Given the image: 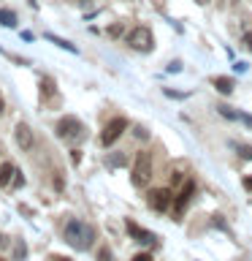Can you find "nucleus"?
Segmentation results:
<instances>
[{
	"mask_svg": "<svg viewBox=\"0 0 252 261\" xmlns=\"http://www.w3.org/2000/svg\"><path fill=\"white\" fill-rule=\"evenodd\" d=\"M233 147L239 150L241 158H249V161H252V147H247V144H233Z\"/></svg>",
	"mask_w": 252,
	"mask_h": 261,
	"instance_id": "nucleus-19",
	"label": "nucleus"
},
{
	"mask_svg": "<svg viewBox=\"0 0 252 261\" xmlns=\"http://www.w3.org/2000/svg\"><path fill=\"white\" fill-rule=\"evenodd\" d=\"M71 161L79 163V161H81V150H71Z\"/></svg>",
	"mask_w": 252,
	"mask_h": 261,
	"instance_id": "nucleus-27",
	"label": "nucleus"
},
{
	"mask_svg": "<svg viewBox=\"0 0 252 261\" xmlns=\"http://www.w3.org/2000/svg\"><path fill=\"white\" fill-rule=\"evenodd\" d=\"M241 44H244V49H247V52H252V33H244Z\"/></svg>",
	"mask_w": 252,
	"mask_h": 261,
	"instance_id": "nucleus-23",
	"label": "nucleus"
},
{
	"mask_svg": "<svg viewBox=\"0 0 252 261\" xmlns=\"http://www.w3.org/2000/svg\"><path fill=\"white\" fill-rule=\"evenodd\" d=\"M57 95V85L52 76H41V98L44 101H52V98Z\"/></svg>",
	"mask_w": 252,
	"mask_h": 261,
	"instance_id": "nucleus-10",
	"label": "nucleus"
},
{
	"mask_svg": "<svg viewBox=\"0 0 252 261\" xmlns=\"http://www.w3.org/2000/svg\"><path fill=\"white\" fill-rule=\"evenodd\" d=\"M14 174H16V166H14V163H8V161H3V163H0V188L11 185Z\"/></svg>",
	"mask_w": 252,
	"mask_h": 261,
	"instance_id": "nucleus-11",
	"label": "nucleus"
},
{
	"mask_svg": "<svg viewBox=\"0 0 252 261\" xmlns=\"http://www.w3.org/2000/svg\"><path fill=\"white\" fill-rule=\"evenodd\" d=\"M62 237L73 250H89L95 245V228L89 223H84V220H79V218H71L68 223H65Z\"/></svg>",
	"mask_w": 252,
	"mask_h": 261,
	"instance_id": "nucleus-1",
	"label": "nucleus"
},
{
	"mask_svg": "<svg viewBox=\"0 0 252 261\" xmlns=\"http://www.w3.org/2000/svg\"><path fill=\"white\" fill-rule=\"evenodd\" d=\"M195 3H198V6H206V3H209V0H195Z\"/></svg>",
	"mask_w": 252,
	"mask_h": 261,
	"instance_id": "nucleus-30",
	"label": "nucleus"
},
{
	"mask_svg": "<svg viewBox=\"0 0 252 261\" xmlns=\"http://www.w3.org/2000/svg\"><path fill=\"white\" fill-rule=\"evenodd\" d=\"M0 114H3V95H0Z\"/></svg>",
	"mask_w": 252,
	"mask_h": 261,
	"instance_id": "nucleus-31",
	"label": "nucleus"
},
{
	"mask_svg": "<svg viewBox=\"0 0 252 261\" xmlns=\"http://www.w3.org/2000/svg\"><path fill=\"white\" fill-rule=\"evenodd\" d=\"M130 261H152V253H136Z\"/></svg>",
	"mask_w": 252,
	"mask_h": 261,
	"instance_id": "nucleus-24",
	"label": "nucleus"
},
{
	"mask_svg": "<svg viewBox=\"0 0 252 261\" xmlns=\"http://www.w3.org/2000/svg\"><path fill=\"white\" fill-rule=\"evenodd\" d=\"M217 112L223 114V117H228V120H241V114L236 112V109H231V106H225V103H219V106H217Z\"/></svg>",
	"mask_w": 252,
	"mask_h": 261,
	"instance_id": "nucleus-17",
	"label": "nucleus"
},
{
	"mask_svg": "<svg viewBox=\"0 0 252 261\" xmlns=\"http://www.w3.org/2000/svg\"><path fill=\"white\" fill-rule=\"evenodd\" d=\"M211 85H214L217 93H223V95H231L233 93V82L228 79V76H214V79H211Z\"/></svg>",
	"mask_w": 252,
	"mask_h": 261,
	"instance_id": "nucleus-12",
	"label": "nucleus"
},
{
	"mask_svg": "<svg viewBox=\"0 0 252 261\" xmlns=\"http://www.w3.org/2000/svg\"><path fill=\"white\" fill-rule=\"evenodd\" d=\"M8 245H11V242H8V237H6L3 231H0V250H6V248H8Z\"/></svg>",
	"mask_w": 252,
	"mask_h": 261,
	"instance_id": "nucleus-26",
	"label": "nucleus"
},
{
	"mask_svg": "<svg viewBox=\"0 0 252 261\" xmlns=\"http://www.w3.org/2000/svg\"><path fill=\"white\" fill-rule=\"evenodd\" d=\"M0 24H3V28H14V24H16V14L8 11V8H0Z\"/></svg>",
	"mask_w": 252,
	"mask_h": 261,
	"instance_id": "nucleus-15",
	"label": "nucleus"
},
{
	"mask_svg": "<svg viewBox=\"0 0 252 261\" xmlns=\"http://www.w3.org/2000/svg\"><path fill=\"white\" fill-rule=\"evenodd\" d=\"M14 142H16V147H19L22 152L33 150V144H36V136H33L30 125H24V122H19V125L14 128Z\"/></svg>",
	"mask_w": 252,
	"mask_h": 261,
	"instance_id": "nucleus-7",
	"label": "nucleus"
},
{
	"mask_svg": "<svg viewBox=\"0 0 252 261\" xmlns=\"http://www.w3.org/2000/svg\"><path fill=\"white\" fill-rule=\"evenodd\" d=\"M30 6H36V0H30Z\"/></svg>",
	"mask_w": 252,
	"mask_h": 261,
	"instance_id": "nucleus-32",
	"label": "nucleus"
},
{
	"mask_svg": "<svg viewBox=\"0 0 252 261\" xmlns=\"http://www.w3.org/2000/svg\"><path fill=\"white\" fill-rule=\"evenodd\" d=\"M128 46L136 49V52H152L154 49V36L146 24H138L128 33Z\"/></svg>",
	"mask_w": 252,
	"mask_h": 261,
	"instance_id": "nucleus-4",
	"label": "nucleus"
},
{
	"mask_svg": "<svg viewBox=\"0 0 252 261\" xmlns=\"http://www.w3.org/2000/svg\"><path fill=\"white\" fill-rule=\"evenodd\" d=\"M128 130V120L125 117H114L111 122H106V128L101 130V144L103 147H111L117 139Z\"/></svg>",
	"mask_w": 252,
	"mask_h": 261,
	"instance_id": "nucleus-5",
	"label": "nucleus"
},
{
	"mask_svg": "<svg viewBox=\"0 0 252 261\" xmlns=\"http://www.w3.org/2000/svg\"><path fill=\"white\" fill-rule=\"evenodd\" d=\"M106 163H109L111 169H119V166H125V163H128V155L125 152H111L109 158H106Z\"/></svg>",
	"mask_w": 252,
	"mask_h": 261,
	"instance_id": "nucleus-14",
	"label": "nucleus"
},
{
	"mask_svg": "<svg viewBox=\"0 0 252 261\" xmlns=\"http://www.w3.org/2000/svg\"><path fill=\"white\" fill-rule=\"evenodd\" d=\"M168 71H171V73H179V71H182V63H179V60H174V63L168 65Z\"/></svg>",
	"mask_w": 252,
	"mask_h": 261,
	"instance_id": "nucleus-25",
	"label": "nucleus"
},
{
	"mask_svg": "<svg viewBox=\"0 0 252 261\" xmlns=\"http://www.w3.org/2000/svg\"><path fill=\"white\" fill-rule=\"evenodd\" d=\"M11 185H14V188H22V185H24V174H22V171H16V174H14Z\"/></svg>",
	"mask_w": 252,
	"mask_h": 261,
	"instance_id": "nucleus-22",
	"label": "nucleus"
},
{
	"mask_svg": "<svg viewBox=\"0 0 252 261\" xmlns=\"http://www.w3.org/2000/svg\"><path fill=\"white\" fill-rule=\"evenodd\" d=\"M52 261H71V258H65V256H52Z\"/></svg>",
	"mask_w": 252,
	"mask_h": 261,
	"instance_id": "nucleus-29",
	"label": "nucleus"
},
{
	"mask_svg": "<svg viewBox=\"0 0 252 261\" xmlns=\"http://www.w3.org/2000/svg\"><path fill=\"white\" fill-rule=\"evenodd\" d=\"M54 134H57V139H62V142H76V139L84 136V125H81L79 117L68 114V117H62L54 125Z\"/></svg>",
	"mask_w": 252,
	"mask_h": 261,
	"instance_id": "nucleus-3",
	"label": "nucleus"
},
{
	"mask_svg": "<svg viewBox=\"0 0 252 261\" xmlns=\"http://www.w3.org/2000/svg\"><path fill=\"white\" fill-rule=\"evenodd\" d=\"M27 258V245H24V240H16L14 242V261H24Z\"/></svg>",
	"mask_w": 252,
	"mask_h": 261,
	"instance_id": "nucleus-16",
	"label": "nucleus"
},
{
	"mask_svg": "<svg viewBox=\"0 0 252 261\" xmlns=\"http://www.w3.org/2000/svg\"><path fill=\"white\" fill-rule=\"evenodd\" d=\"M244 188H247V191H252V177H247V179H244Z\"/></svg>",
	"mask_w": 252,
	"mask_h": 261,
	"instance_id": "nucleus-28",
	"label": "nucleus"
},
{
	"mask_svg": "<svg viewBox=\"0 0 252 261\" xmlns=\"http://www.w3.org/2000/svg\"><path fill=\"white\" fill-rule=\"evenodd\" d=\"M125 228H128V234L133 237L136 242H141V245H154V240H158V237H154L149 228H141L138 223H133V220H128Z\"/></svg>",
	"mask_w": 252,
	"mask_h": 261,
	"instance_id": "nucleus-9",
	"label": "nucleus"
},
{
	"mask_svg": "<svg viewBox=\"0 0 252 261\" xmlns=\"http://www.w3.org/2000/svg\"><path fill=\"white\" fill-rule=\"evenodd\" d=\"M152 179V155L149 152H138L136 163H133V174H130V182L136 188H146Z\"/></svg>",
	"mask_w": 252,
	"mask_h": 261,
	"instance_id": "nucleus-2",
	"label": "nucleus"
},
{
	"mask_svg": "<svg viewBox=\"0 0 252 261\" xmlns=\"http://www.w3.org/2000/svg\"><path fill=\"white\" fill-rule=\"evenodd\" d=\"M46 41H52V44H54V46H60V49H68V52H73V55L79 52L76 44H71V41H65V38H60V36H54V33H46Z\"/></svg>",
	"mask_w": 252,
	"mask_h": 261,
	"instance_id": "nucleus-13",
	"label": "nucleus"
},
{
	"mask_svg": "<svg viewBox=\"0 0 252 261\" xmlns=\"http://www.w3.org/2000/svg\"><path fill=\"white\" fill-rule=\"evenodd\" d=\"M193 191H195V182H193V179H187L184 188L179 191V196L174 199V215H176V218L187 210V204H190V199H193Z\"/></svg>",
	"mask_w": 252,
	"mask_h": 261,
	"instance_id": "nucleus-8",
	"label": "nucleus"
},
{
	"mask_svg": "<svg viewBox=\"0 0 252 261\" xmlns=\"http://www.w3.org/2000/svg\"><path fill=\"white\" fill-rule=\"evenodd\" d=\"M146 201H149V207L154 212H166L171 207V201H174V196H171L168 188H154V191H149V196H146Z\"/></svg>",
	"mask_w": 252,
	"mask_h": 261,
	"instance_id": "nucleus-6",
	"label": "nucleus"
},
{
	"mask_svg": "<svg viewBox=\"0 0 252 261\" xmlns=\"http://www.w3.org/2000/svg\"><path fill=\"white\" fill-rule=\"evenodd\" d=\"M98 261H111V250L109 248H101V250H98Z\"/></svg>",
	"mask_w": 252,
	"mask_h": 261,
	"instance_id": "nucleus-21",
	"label": "nucleus"
},
{
	"mask_svg": "<svg viewBox=\"0 0 252 261\" xmlns=\"http://www.w3.org/2000/svg\"><path fill=\"white\" fill-rule=\"evenodd\" d=\"M122 33H125V28H122V24H111V28H109V36H111V38H119Z\"/></svg>",
	"mask_w": 252,
	"mask_h": 261,
	"instance_id": "nucleus-20",
	"label": "nucleus"
},
{
	"mask_svg": "<svg viewBox=\"0 0 252 261\" xmlns=\"http://www.w3.org/2000/svg\"><path fill=\"white\" fill-rule=\"evenodd\" d=\"M133 136L141 139V142H146V139H149V130H146L144 125H136V128H133Z\"/></svg>",
	"mask_w": 252,
	"mask_h": 261,
	"instance_id": "nucleus-18",
	"label": "nucleus"
}]
</instances>
